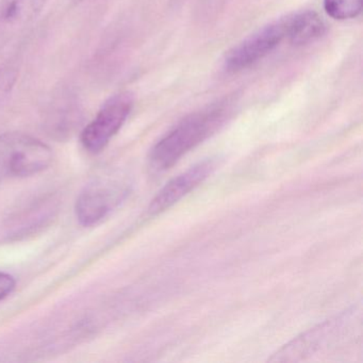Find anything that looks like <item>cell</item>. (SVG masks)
<instances>
[{"label":"cell","instance_id":"obj_1","mask_svg":"<svg viewBox=\"0 0 363 363\" xmlns=\"http://www.w3.org/2000/svg\"><path fill=\"white\" fill-rule=\"evenodd\" d=\"M230 99L190 114L167 131L150 150V165L157 173L167 171L184 155L216 133L233 113Z\"/></svg>","mask_w":363,"mask_h":363},{"label":"cell","instance_id":"obj_2","mask_svg":"<svg viewBox=\"0 0 363 363\" xmlns=\"http://www.w3.org/2000/svg\"><path fill=\"white\" fill-rule=\"evenodd\" d=\"M52 148L27 133L0 135V182L29 177L45 171L52 162Z\"/></svg>","mask_w":363,"mask_h":363},{"label":"cell","instance_id":"obj_3","mask_svg":"<svg viewBox=\"0 0 363 363\" xmlns=\"http://www.w3.org/2000/svg\"><path fill=\"white\" fill-rule=\"evenodd\" d=\"M133 94L127 91L109 97L82 130L80 141L84 150L91 154H99L105 150L124 126L133 111Z\"/></svg>","mask_w":363,"mask_h":363},{"label":"cell","instance_id":"obj_4","mask_svg":"<svg viewBox=\"0 0 363 363\" xmlns=\"http://www.w3.org/2000/svg\"><path fill=\"white\" fill-rule=\"evenodd\" d=\"M288 41V20L286 18L271 23L231 48L224 59V69L229 73H239L267 58L284 42Z\"/></svg>","mask_w":363,"mask_h":363},{"label":"cell","instance_id":"obj_5","mask_svg":"<svg viewBox=\"0 0 363 363\" xmlns=\"http://www.w3.org/2000/svg\"><path fill=\"white\" fill-rule=\"evenodd\" d=\"M128 189L120 182L97 179L80 193L75 212L82 226L91 227L105 220L126 199Z\"/></svg>","mask_w":363,"mask_h":363},{"label":"cell","instance_id":"obj_6","mask_svg":"<svg viewBox=\"0 0 363 363\" xmlns=\"http://www.w3.org/2000/svg\"><path fill=\"white\" fill-rule=\"evenodd\" d=\"M218 167L216 159H206L169 180L152 199L147 208V216H156L169 210L203 184Z\"/></svg>","mask_w":363,"mask_h":363},{"label":"cell","instance_id":"obj_7","mask_svg":"<svg viewBox=\"0 0 363 363\" xmlns=\"http://www.w3.org/2000/svg\"><path fill=\"white\" fill-rule=\"evenodd\" d=\"M347 315L339 316L333 320H327L301 337L293 340L288 345L284 346L279 352L274 354L271 361H295L310 356L324 347L335 339V335H339L340 331L345 326Z\"/></svg>","mask_w":363,"mask_h":363},{"label":"cell","instance_id":"obj_8","mask_svg":"<svg viewBox=\"0 0 363 363\" xmlns=\"http://www.w3.org/2000/svg\"><path fill=\"white\" fill-rule=\"evenodd\" d=\"M58 211V201L52 196H44L31 201L27 207L14 213L8 220L6 231L9 238H21L35 233Z\"/></svg>","mask_w":363,"mask_h":363},{"label":"cell","instance_id":"obj_9","mask_svg":"<svg viewBox=\"0 0 363 363\" xmlns=\"http://www.w3.org/2000/svg\"><path fill=\"white\" fill-rule=\"evenodd\" d=\"M288 42L295 46H305L320 40L326 33V24L318 13L301 11L286 16Z\"/></svg>","mask_w":363,"mask_h":363},{"label":"cell","instance_id":"obj_10","mask_svg":"<svg viewBox=\"0 0 363 363\" xmlns=\"http://www.w3.org/2000/svg\"><path fill=\"white\" fill-rule=\"evenodd\" d=\"M79 107L72 97L62 96L52 103L48 110L46 124L52 135L58 138L69 135L79 120Z\"/></svg>","mask_w":363,"mask_h":363},{"label":"cell","instance_id":"obj_11","mask_svg":"<svg viewBox=\"0 0 363 363\" xmlns=\"http://www.w3.org/2000/svg\"><path fill=\"white\" fill-rule=\"evenodd\" d=\"M48 0H10L4 18L12 24H23L33 20L45 7Z\"/></svg>","mask_w":363,"mask_h":363},{"label":"cell","instance_id":"obj_12","mask_svg":"<svg viewBox=\"0 0 363 363\" xmlns=\"http://www.w3.org/2000/svg\"><path fill=\"white\" fill-rule=\"evenodd\" d=\"M363 0H324L323 7L327 16L335 21L358 18L362 12Z\"/></svg>","mask_w":363,"mask_h":363},{"label":"cell","instance_id":"obj_13","mask_svg":"<svg viewBox=\"0 0 363 363\" xmlns=\"http://www.w3.org/2000/svg\"><path fill=\"white\" fill-rule=\"evenodd\" d=\"M18 77V71L14 65H5L0 67V105L11 94Z\"/></svg>","mask_w":363,"mask_h":363},{"label":"cell","instance_id":"obj_14","mask_svg":"<svg viewBox=\"0 0 363 363\" xmlns=\"http://www.w3.org/2000/svg\"><path fill=\"white\" fill-rule=\"evenodd\" d=\"M226 0H197L196 12L201 20L209 21L218 18L224 9Z\"/></svg>","mask_w":363,"mask_h":363},{"label":"cell","instance_id":"obj_15","mask_svg":"<svg viewBox=\"0 0 363 363\" xmlns=\"http://www.w3.org/2000/svg\"><path fill=\"white\" fill-rule=\"evenodd\" d=\"M16 279L10 274L0 272V301L9 296L16 289Z\"/></svg>","mask_w":363,"mask_h":363},{"label":"cell","instance_id":"obj_16","mask_svg":"<svg viewBox=\"0 0 363 363\" xmlns=\"http://www.w3.org/2000/svg\"><path fill=\"white\" fill-rule=\"evenodd\" d=\"M74 3H76V4H79V3H82V1H84V0H73Z\"/></svg>","mask_w":363,"mask_h":363}]
</instances>
